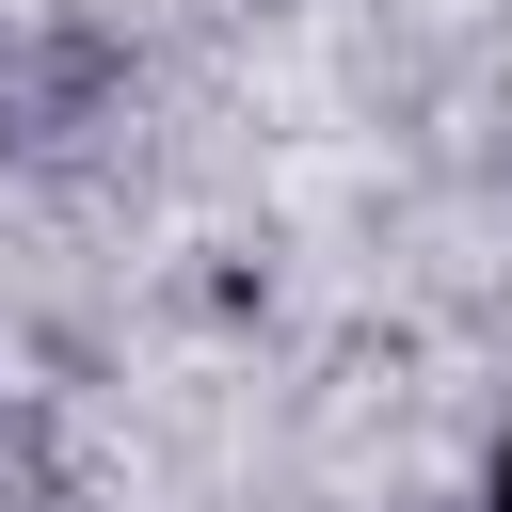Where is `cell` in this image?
Instances as JSON below:
<instances>
[{
    "mask_svg": "<svg viewBox=\"0 0 512 512\" xmlns=\"http://www.w3.org/2000/svg\"><path fill=\"white\" fill-rule=\"evenodd\" d=\"M480 512H512V432H496V464H480Z\"/></svg>",
    "mask_w": 512,
    "mask_h": 512,
    "instance_id": "1",
    "label": "cell"
}]
</instances>
